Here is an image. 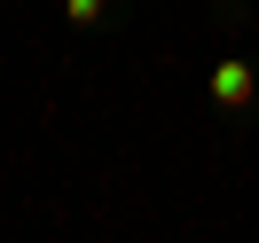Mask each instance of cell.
<instances>
[{"mask_svg": "<svg viewBox=\"0 0 259 243\" xmlns=\"http://www.w3.org/2000/svg\"><path fill=\"white\" fill-rule=\"evenodd\" d=\"M63 16H71V24H95V16H102V0H63Z\"/></svg>", "mask_w": 259, "mask_h": 243, "instance_id": "7a4b0ae2", "label": "cell"}, {"mask_svg": "<svg viewBox=\"0 0 259 243\" xmlns=\"http://www.w3.org/2000/svg\"><path fill=\"white\" fill-rule=\"evenodd\" d=\"M251 94H259V71L251 63H212V102H220V110H243Z\"/></svg>", "mask_w": 259, "mask_h": 243, "instance_id": "6da1fadb", "label": "cell"}]
</instances>
